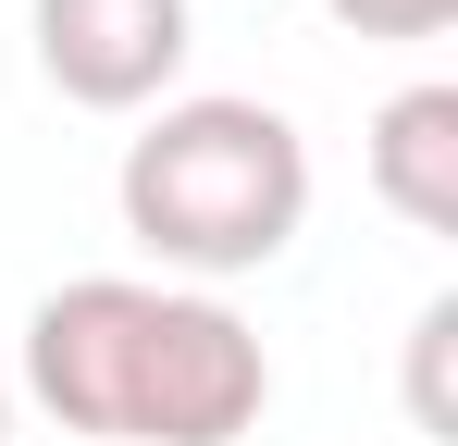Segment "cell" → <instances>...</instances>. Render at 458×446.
Here are the masks:
<instances>
[{
	"label": "cell",
	"instance_id": "6",
	"mask_svg": "<svg viewBox=\"0 0 458 446\" xmlns=\"http://www.w3.org/2000/svg\"><path fill=\"white\" fill-rule=\"evenodd\" d=\"M0 446H13V384H0Z\"/></svg>",
	"mask_w": 458,
	"mask_h": 446
},
{
	"label": "cell",
	"instance_id": "2",
	"mask_svg": "<svg viewBox=\"0 0 458 446\" xmlns=\"http://www.w3.org/2000/svg\"><path fill=\"white\" fill-rule=\"evenodd\" d=\"M124 236L149 248L161 273L186 286H224V273H260L285 261L310 223V137L273 112V99H161L149 124L124 137Z\"/></svg>",
	"mask_w": 458,
	"mask_h": 446
},
{
	"label": "cell",
	"instance_id": "5",
	"mask_svg": "<svg viewBox=\"0 0 458 446\" xmlns=\"http://www.w3.org/2000/svg\"><path fill=\"white\" fill-rule=\"evenodd\" d=\"M347 38H446L458 25V0H322Z\"/></svg>",
	"mask_w": 458,
	"mask_h": 446
},
{
	"label": "cell",
	"instance_id": "1",
	"mask_svg": "<svg viewBox=\"0 0 458 446\" xmlns=\"http://www.w3.org/2000/svg\"><path fill=\"white\" fill-rule=\"evenodd\" d=\"M25 397L99 446H235L273 409V347L211 286L75 273L25 310Z\"/></svg>",
	"mask_w": 458,
	"mask_h": 446
},
{
	"label": "cell",
	"instance_id": "4",
	"mask_svg": "<svg viewBox=\"0 0 458 446\" xmlns=\"http://www.w3.org/2000/svg\"><path fill=\"white\" fill-rule=\"evenodd\" d=\"M372 199L421 236H458V87H396L372 112Z\"/></svg>",
	"mask_w": 458,
	"mask_h": 446
},
{
	"label": "cell",
	"instance_id": "3",
	"mask_svg": "<svg viewBox=\"0 0 458 446\" xmlns=\"http://www.w3.org/2000/svg\"><path fill=\"white\" fill-rule=\"evenodd\" d=\"M199 13L186 0H38V74L75 112H149L186 74Z\"/></svg>",
	"mask_w": 458,
	"mask_h": 446
}]
</instances>
